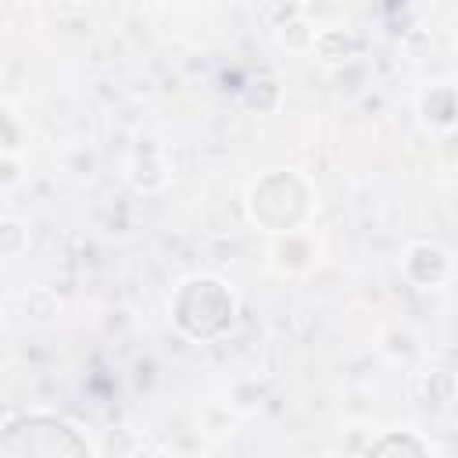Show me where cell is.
Wrapping results in <instances>:
<instances>
[{
	"mask_svg": "<svg viewBox=\"0 0 458 458\" xmlns=\"http://www.w3.org/2000/svg\"><path fill=\"white\" fill-rule=\"evenodd\" d=\"M4 458H93V454L89 444L68 422L50 415H21V419H7Z\"/></svg>",
	"mask_w": 458,
	"mask_h": 458,
	"instance_id": "6da1fadb",
	"label": "cell"
},
{
	"mask_svg": "<svg viewBox=\"0 0 458 458\" xmlns=\"http://www.w3.org/2000/svg\"><path fill=\"white\" fill-rule=\"evenodd\" d=\"M197 311H204L200 329H197L200 340L218 336L229 326V318H233V297L225 293V286L218 279H190V283L179 286V293H175V322L186 329L197 318Z\"/></svg>",
	"mask_w": 458,
	"mask_h": 458,
	"instance_id": "7a4b0ae2",
	"label": "cell"
},
{
	"mask_svg": "<svg viewBox=\"0 0 458 458\" xmlns=\"http://www.w3.org/2000/svg\"><path fill=\"white\" fill-rule=\"evenodd\" d=\"M365 458H426V451H422V444H419L415 437H408V433H390V437H383L376 447H369Z\"/></svg>",
	"mask_w": 458,
	"mask_h": 458,
	"instance_id": "3957f363",
	"label": "cell"
}]
</instances>
